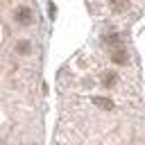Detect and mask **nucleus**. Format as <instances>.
Segmentation results:
<instances>
[{
  "mask_svg": "<svg viewBox=\"0 0 145 145\" xmlns=\"http://www.w3.org/2000/svg\"><path fill=\"white\" fill-rule=\"evenodd\" d=\"M52 145H143L140 59L127 29L100 32L57 75Z\"/></svg>",
  "mask_w": 145,
  "mask_h": 145,
  "instance_id": "obj_1",
  "label": "nucleus"
},
{
  "mask_svg": "<svg viewBox=\"0 0 145 145\" xmlns=\"http://www.w3.org/2000/svg\"><path fill=\"white\" fill-rule=\"evenodd\" d=\"M45 25L36 0H0V145H43Z\"/></svg>",
  "mask_w": 145,
  "mask_h": 145,
  "instance_id": "obj_2",
  "label": "nucleus"
}]
</instances>
